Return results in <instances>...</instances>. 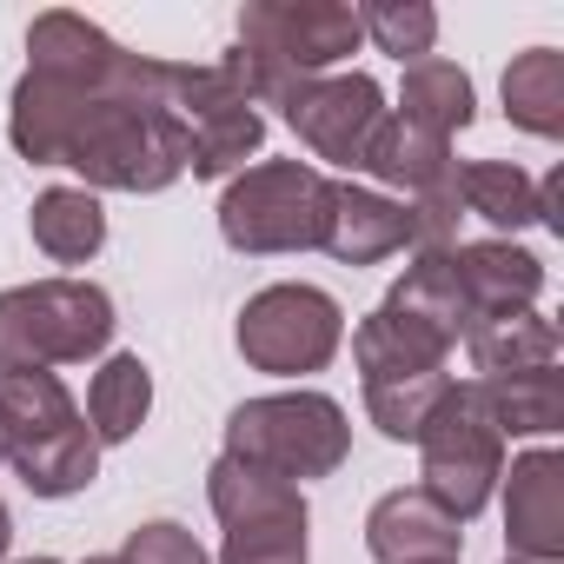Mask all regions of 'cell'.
I'll return each instance as SVG.
<instances>
[{"mask_svg": "<svg viewBox=\"0 0 564 564\" xmlns=\"http://www.w3.org/2000/svg\"><path fill=\"white\" fill-rule=\"evenodd\" d=\"M186 80V61L133 54L87 14L47 8L28 28L8 140L28 166H74L87 193H166L193 166L180 120Z\"/></svg>", "mask_w": 564, "mask_h": 564, "instance_id": "obj_1", "label": "cell"}, {"mask_svg": "<svg viewBox=\"0 0 564 564\" xmlns=\"http://www.w3.org/2000/svg\"><path fill=\"white\" fill-rule=\"evenodd\" d=\"M359 41V8H346V0H246L239 41L219 61V74L252 107H279L300 80L339 74V61Z\"/></svg>", "mask_w": 564, "mask_h": 564, "instance_id": "obj_2", "label": "cell"}, {"mask_svg": "<svg viewBox=\"0 0 564 564\" xmlns=\"http://www.w3.org/2000/svg\"><path fill=\"white\" fill-rule=\"evenodd\" d=\"M113 293L94 279H28L0 293V379L87 366L113 346Z\"/></svg>", "mask_w": 564, "mask_h": 564, "instance_id": "obj_3", "label": "cell"}, {"mask_svg": "<svg viewBox=\"0 0 564 564\" xmlns=\"http://www.w3.org/2000/svg\"><path fill=\"white\" fill-rule=\"evenodd\" d=\"M226 458L252 465V471H272L286 485H306V478H333L346 458H352V425H346V405L333 392H259L246 405L226 412Z\"/></svg>", "mask_w": 564, "mask_h": 564, "instance_id": "obj_4", "label": "cell"}, {"mask_svg": "<svg viewBox=\"0 0 564 564\" xmlns=\"http://www.w3.org/2000/svg\"><path fill=\"white\" fill-rule=\"evenodd\" d=\"M326 206H333V173L306 160H252L219 193V239L252 259L313 252L326 232Z\"/></svg>", "mask_w": 564, "mask_h": 564, "instance_id": "obj_5", "label": "cell"}, {"mask_svg": "<svg viewBox=\"0 0 564 564\" xmlns=\"http://www.w3.org/2000/svg\"><path fill=\"white\" fill-rule=\"evenodd\" d=\"M412 445H419V491L438 511H452L458 524H471L505 478V432L491 425L478 386L452 379V392L438 399V412L425 419V432Z\"/></svg>", "mask_w": 564, "mask_h": 564, "instance_id": "obj_6", "label": "cell"}, {"mask_svg": "<svg viewBox=\"0 0 564 564\" xmlns=\"http://www.w3.org/2000/svg\"><path fill=\"white\" fill-rule=\"evenodd\" d=\"M232 346L252 372L272 379H306L326 372L346 346V313L326 286H306V279H279V286H259L239 319H232Z\"/></svg>", "mask_w": 564, "mask_h": 564, "instance_id": "obj_7", "label": "cell"}, {"mask_svg": "<svg viewBox=\"0 0 564 564\" xmlns=\"http://www.w3.org/2000/svg\"><path fill=\"white\" fill-rule=\"evenodd\" d=\"M206 505L219 518V564H306V491L272 478V471H252L239 458H213L206 465Z\"/></svg>", "mask_w": 564, "mask_h": 564, "instance_id": "obj_8", "label": "cell"}, {"mask_svg": "<svg viewBox=\"0 0 564 564\" xmlns=\"http://www.w3.org/2000/svg\"><path fill=\"white\" fill-rule=\"evenodd\" d=\"M286 127L300 133V147L326 166H346L359 173L366 166V147L372 133L386 127V87L372 74H319V80H300L286 100H279Z\"/></svg>", "mask_w": 564, "mask_h": 564, "instance_id": "obj_9", "label": "cell"}, {"mask_svg": "<svg viewBox=\"0 0 564 564\" xmlns=\"http://www.w3.org/2000/svg\"><path fill=\"white\" fill-rule=\"evenodd\" d=\"M180 120H186V140H193V180H232L259 160L265 147V113L213 67H193L186 80V100H180Z\"/></svg>", "mask_w": 564, "mask_h": 564, "instance_id": "obj_10", "label": "cell"}, {"mask_svg": "<svg viewBox=\"0 0 564 564\" xmlns=\"http://www.w3.org/2000/svg\"><path fill=\"white\" fill-rule=\"evenodd\" d=\"M505 485V544L524 564H557L564 557V458L551 445H531L511 458Z\"/></svg>", "mask_w": 564, "mask_h": 564, "instance_id": "obj_11", "label": "cell"}, {"mask_svg": "<svg viewBox=\"0 0 564 564\" xmlns=\"http://www.w3.org/2000/svg\"><path fill=\"white\" fill-rule=\"evenodd\" d=\"M319 252H333L339 265H379L392 252H412V206L392 199V193H379V186L333 180Z\"/></svg>", "mask_w": 564, "mask_h": 564, "instance_id": "obj_12", "label": "cell"}, {"mask_svg": "<svg viewBox=\"0 0 564 564\" xmlns=\"http://www.w3.org/2000/svg\"><path fill=\"white\" fill-rule=\"evenodd\" d=\"M366 551L379 564H432V557L458 564L465 557V524L452 511H438L419 485H399L366 511Z\"/></svg>", "mask_w": 564, "mask_h": 564, "instance_id": "obj_13", "label": "cell"}, {"mask_svg": "<svg viewBox=\"0 0 564 564\" xmlns=\"http://www.w3.org/2000/svg\"><path fill=\"white\" fill-rule=\"evenodd\" d=\"M452 279H458L471 319L524 313L544 293V259L518 239H465V246H452Z\"/></svg>", "mask_w": 564, "mask_h": 564, "instance_id": "obj_14", "label": "cell"}, {"mask_svg": "<svg viewBox=\"0 0 564 564\" xmlns=\"http://www.w3.org/2000/svg\"><path fill=\"white\" fill-rule=\"evenodd\" d=\"M386 313L405 319L412 333H425L438 352H452L465 339V326H471V306L458 293V279H452V252H412V265L386 293Z\"/></svg>", "mask_w": 564, "mask_h": 564, "instance_id": "obj_15", "label": "cell"}, {"mask_svg": "<svg viewBox=\"0 0 564 564\" xmlns=\"http://www.w3.org/2000/svg\"><path fill=\"white\" fill-rule=\"evenodd\" d=\"M465 359L478 379H505V372H538V366H557V326L524 306V313H485L465 326Z\"/></svg>", "mask_w": 564, "mask_h": 564, "instance_id": "obj_16", "label": "cell"}, {"mask_svg": "<svg viewBox=\"0 0 564 564\" xmlns=\"http://www.w3.org/2000/svg\"><path fill=\"white\" fill-rule=\"evenodd\" d=\"M399 120L438 133V140H458L471 120H478V87L458 61H412L405 80H399Z\"/></svg>", "mask_w": 564, "mask_h": 564, "instance_id": "obj_17", "label": "cell"}, {"mask_svg": "<svg viewBox=\"0 0 564 564\" xmlns=\"http://www.w3.org/2000/svg\"><path fill=\"white\" fill-rule=\"evenodd\" d=\"M28 232L34 246L54 259V265H87L100 246H107V213H100V193L87 186H47L28 213Z\"/></svg>", "mask_w": 564, "mask_h": 564, "instance_id": "obj_18", "label": "cell"}, {"mask_svg": "<svg viewBox=\"0 0 564 564\" xmlns=\"http://www.w3.org/2000/svg\"><path fill=\"white\" fill-rule=\"evenodd\" d=\"M491 425L505 438H551L564 425V372L538 366V372H505V379H471Z\"/></svg>", "mask_w": 564, "mask_h": 564, "instance_id": "obj_19", "label": "cell"}, {"mask_svg": "<svg viewBox=\"0 0 564 564\" xmlns=\"http://www.w3.org/2000/svg\"><path fill=\"white\" fill-rule=\"evenodd\" d=\"M498 94H505V120L511 127H524L538 140H564V54L557 47H524L505 67Z\"/></svg>", "mask_w": 564, "mask_h": 564, "instance_id": "obj_20", "label": "cell"}, {"mask_svg": "<svg viewBox=\"0 0 564 564\" xmlns=\"http://www.w3.org/2000/svg\"><path fill=\"white\" fill-rule=\"evenodd\" d=\"M458 206L478 213L485 226L498 232H524V226H544L538 213V180L511 160H458Z\"/></svg>", "mask_w": 564, "mask_h": 564, "instance_id": "obj_21", "label": "cell"}, {"mask_svg": "<svg viewBox=\"0 0 564 564\" xmlns=\"http://www.w3.org/2000/svg\"><path fill=\"white\" fill-rule=\"evenodd\" d=\"M147 412H153V372H147V359L140 352H113L94 372V386H87V432L100 445H127L147 425Z\"/></svg>", "mask_w": 564, "mask_h": 564, "instance_id": "obj_22", "label": "cell"}, {"mask_svg": "<svg viewBox=\"0 0 564 564\" xmlns=\"http://www.w3.org/2000/svg\"><path fill=\"white\" fill-rule=\"evenodd\" d=\"M74 419H80V405L61 386V372H8L0 379V432H8V452H28V445L67 432Z\"/></svg>", "mask_w": 564, "mask_h": 564, "instance_id": "obj_23", "label": "cell"}, {"mask_svg": "<svg viewBox=\"0 0 564 564\" xmlns=\"http://www.w3.org/2000/svg\"><path fill=\"white\" fill-rule=\"evenodd\" d=\"M8 465L21 471V485L34 498H74V491H87L100 478V438L87 432V419H74L67 432L41 438L28 452H8Z\"/></svg>", "mask_w": 564, "mask_h": 564, "instance_id": "obj_24", "label": "cell"}, {"mask_svg": "<svg viewBox=\"0 0 564 564\" xmlns=\"http://www.w3.org/2000/svg\"><path fill=\"white\" fill-rule=\"evenodd\" d=\"M352 359H359V379L372 386V379H405V372H445L452 352H438L425 333H412L405 319H392L379 306L352 326Z\"/></svg>", "mask_w": 564, "mask_h": 564, "instance_id": "obj_25", "label": "cell"}, {"mask_svg": "<svg viewBox=\"0 0 564 564\" xmlns=\"http://www.w3.org/2000/svg\"><path fill=\"white\" fill-rule=\"evenodd\" d=\"M452 392V372H405V379H372L366 386V419L392 438L412 445L425 432V419L438 412V399Z\"/></svg>", "mask_w": 564, "mask_h": 564, "instance_id": "obj_26", "label": "cell"}, {"mask_svg": "<svg viewBox=\"0 0 564 564\" xmlns=\"http://www.w3.org/2000/svg\"><path fill=\"white\" fill-rule=\"evenodd\" d=\"M359 34L379 54H392L399 67H412V61H432L438 47V8H425V0H366Z\"/></svg>", "mask_w": 564, "mask_h": 564, "instance_id": "obj_27", "label": "cell"}, {"mask_svg": "<svg viewBox=\"0 0 564 564\" xmlns=\"http://www.w3.org/2000/svg\"><path fill=\"white\" fill-rule=\"evenodd\" d=\"M113 557H120V564H213L206 544H199L180 518H147V524H133Z\"/></svg>", "mask_w": 564, "mask_h": 564, "instance_id": "obj_28", "label": "cell"}, {"mask_svg": "<svg viewBox=\"0 0 564 564\" xmlns=\"http://www.w3.org/2000/svg\"><path fill=\"white\" fill-rule=\"evenodd\" d=\"M8 544H14V511H8V498H0V564H8Z\"/></svg>", "mask_w": 564, "mask_h": 564, "instance_id": "obj_29", "label": "cell"}, {"mask_svg": "<svg viewBox=\"0 0 564 564\" xmlns=\"http://www.w3.org/2000/svg\"><path fill=\"white\" fill-rule=\"evenodd\" d=\"M21 564H61V557H21Z\"/></svg>", "mask_w": 564, "mask_h": 564, "instance_id": "obj_30", "label": "cell"}, {"mask_svg": "<svg viewBox=\"0 0 564 564\" xmlns=\"http://www.w3.org/2000/svg\"><path fill=\"white\" fill-rule=\"evenodd\" d=\"M0 465H8V432H0Z\"/></svg>", "mask_w": 564, "mask_h": 564, "instance_id": "obj_31", "label": "cell"}, {"mask_svg": "<svg viewBox=\"0 0 564 564\" xmlns=\"http://www.w3.org/2000/svg\"><path fill=\"white\" fill-rule=\"evenodd\" d=\"M87 564H120V557H87Z\"/></svg>", "mask_w": 564, "mask_h": 564, "instance_id": "obj_32", "label": "cell"}, {"mask_svg": "<svg viewBox=\"0 0 564 564\" xmlns=\"http://www.w3.org/2000/svg\"><path fill=\"white\" fill-rule=\"evenodd\" d=\"M505 564H524V557H505Z\"/></svg>", "mask_w": 564, "mask_h": 564, "instance_id": "obj_33", "label": "cell"}, {"mask_svg": "<svg viewBox=\"0 0 564 564\" xmlns=\"http://www.w3.org/2000/svg\"><path fill=\"white\" fill-rule=\"evenodd\" d=\"M432 564H445V557H432Z\"/></svg>", "mask_w": 564, "mask_h": 564, "instance_id": "obj_34", "label": "cell"}]
</instances>
